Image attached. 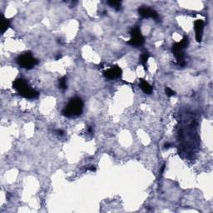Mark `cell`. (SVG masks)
<instances>
[{
    "label": "cell",
    "mask_w": 213,
    "mask_h": 213,
    "mask_svg": "<svg viewBox=\"0 0 213 213\" xmlns=\"http://www.w3.org/2000/svg\"><path fill=\"white\" fill-rule=\"evenodd\" d=\"M1 16H2V34H3L10 27V21L4 18L3 14H1Z\"/></svg>",
    "instance_id": "30bf717a"
},
{
    "label": "cell",
    "mask_w": 213,
    "mask_h": 213,
    "mask_svg": "<svg viewBox=\"0 0 213 213\" xmlns=\"http://www.w3.org/2000/svg\"><path fill=\"white\" fill-rule=\"evenodd\" d=\"M122 71L121 68L116 65L105 71L103 73V75L107 79H115V78H120L122 76Z\"/></svg>",
    "instance_id": "8992f818"
},
{
    "label": "cell",
    "mask_w": 213,
    "mask_h": 213,
    "mask_svg": "<svg viewBox=\"0 0 213 213\" xmlns=\"http://www.w3.org/2000/svg\"><path fill=\"white\" fill-rule=\"evenodd\" d=\"M57 134H58V135H61V136H62V135H63V134H64V133H63V131L60 130V129L57 130Z\"/></svg>",
    "instance_id": "2e32d148"
},
{
    "label": "cell",
    "mask_w": 213,
    "mask_h": 213,
    "mask_svg": "<svg viewBox=\"0 0 213 213\" xmlns=\"http://www.w3.org/2000/svg\"><path fill=\"white\" fill-rule=\"evenodd\" d=\"M164 147H165V148H169L172 147V144H170V143H166V144L164 145Z\"/></svg>",
    "instance_id": "ac0fdd59"
},
{
    "label": "cell",
    "mask_w": 213,
    "mask_h": 213,
    "mask_svg": "<svg viewBox=\"0 0 213 213\" xmlns=\"http://www.w3.org/2000/svg\"><path fill=\"white\" fill-rule=\"evenodd\" d=\"M189 44V40L187 36H185L182 40L179 43H175L174 44L172 45V50L173 54L177 58V63L180 66H185L186 65V62L184 60V52L183 50L187 48Z\"/></svg>",
    "instance_id": "3957f363"
},
{
    "label": "cell",
    "mask_w": 213,
    "mask_h": 213,
    "mask_svg": "<svg viewBox=\"0 0 213 213\" xmlns=\"http://www.w3.org/2000/svg\"><path fill=\"white\" fill-rule=\"evenodd\" d=\"M108 4L113 7L114 8H116V10H119L120 7H121V2L120 1H109Z\"/></svg>",
    "instance_id": "4fadbf2b"
},
{
    "label": "cell",
    "mask_w": 213,
    "mask_h": 213,
    "mask_svg": "<svg viewBox=\"0 0 213 213\" xmlns=\"http://www.w3.org/2000/svg\"><path fill=\"white\" fill-rule=\"evenodd\" d=\"M164 170H165V164H163V165H162V166H161V171H160V173H161V174H162V173H163Z\"/></svg>",
    "instance_id": "e0dca14e"
},
{
    "label": "cell",
    "mask_w": 213,
    "mask_h": 213,
    "mask_svg": "<svg viewBox=\"0 0 213 213\" xmlns=\"http://www.w3.org/2000/svg\"><path fill=\"white\" fill-rule=\"evenodd\" d=\"M165 93H166V96L169 97H173L176 95V93H175L173 90H172V89L170 88H168V87H166V88H165Z\"/></svg>",
    "instance_id": "5bb4252c"
},
{
    "label": "cell",
    "mask_w": 213,
    "mask_h": 213,
    "mask_svg": "<svg viewBox=\"0 0 213 213\" xmlns=\"http://www.w3.org/2000/svg\"><path fill=\"white\" fill-rule=\"evenodd\" d=\"M204 22L202 20H197L194 22V29L196 32V40L197 43H201L202 40L203 30H204Z\"/></svg>",
    "instance_id": "ba28073f"
},
{
    "label": "cell",
    "mask_w": 213,
    "mask_h": 213,
    "mask_svg": "<svg viewBox=\"0 0 213 213\" xmlns=\"http://www.w3.org/2000/svg\"><path fill=\"white\" fill-rule=\"evenodd\" d=\"M140 88L145 93L151 94L152 93V87L144 79H140Z\"/></svg>",
    "instance_id": "9c48e42d"
},
{
    "label": "cell",
    "mask_w": 213,
    "mask_h": 213,
    "mask_svg": "<svg viewBox=\"0 0 213 213\" xmlns=\"http://www.w3.org/2000/svg\"><path fill=\"white\" fill-rule=\"evenodd\" d=\"M149 53L148 52H143V54H142V56H141V62H142V64L143 65V67H144V68L145 69H147V60L148 58H149Z\"/></svg>",
    "instance_id": "8fae6325"
},
{
    "label": "cell",
    "mask_w": 213,
    "mask_h": 213,
    "mask_svg": "<svg viewBox=\"0 0 213 213\" xmlns=\"http://www.w3.org/2000/svg\"><path fill=\"white\" fill-rule=\"evenodd\" d=\"M59 88L62 90H66L68 88V85H67V78L66 77H62L59 79Z\"/></svg>",
    "instance_id": "7c38bea8"
},
{
    "label": "cell",
    "mask_w": 213,
    "mask_h": 213,
    "mask_svg": "<svg viewBox=\"0 0 213 213\" xmlns=\"http://www.w3.org/2000/svg\"><path fill=\"white\" fill-rule=\"evenodd\" d=\"M83 102L82 99L79 97H73L62 109V113L67 117H73L81 115L83 113Z\"/></svg>",
    "instance_id": "7a4b0ae2"
},
{
    "label": "cell",
    "mask_w": 213,
    "mask_h": 213,
    "mask_svg": "<svg viewBox=\"0 0 213 213\" xmlns=\"http://www.w3.org/2000/svg\"><path fill=\"white\" fill-rule=\"evenodd\" d=\"M138 13L143 18H153V19H158V14L156 13V11H155L151 8H147V7L139 8H138Z\"/></svg>",
    "instance_id": "52a82bcc"
},
{
    "label": "cell",
    "mask_w": 213,
    "mask_h": 213,
    "mask_svg": "<svg viewBox=\"0 0 213 213\" xmlns=\"http://www.w3.org/2000/svg\"><path fill=\"white\" fill-rule=\"evenodd\" d=\"M13 88L18 92L19 95L25 98L34 99L39 96V93L36 90L32 89L29 87L28 82L23 78L16 79L13 83Z\"/></svg>",
    "instance_id": "6da1fadb"
},
{
    "label": "cell",
    "mask_w": 213,
    "mask_h": 213,
    "mask_svg": "<svg viewBox=\"0 0 213 213\" xmlns=\"http://www.w3.org/2000/svg\"><path fill=\"white\" fill-rule=\"evenodd\" d=\"M87 171H91V172H95V171H96V167H95V166H89V167H88V168H87Z\"/></svg>",
    "instance_id": "9a60e30c"
},
{
    "label": "cell",
    "mask_w": 213,
    "mask_h": 213,
    "mask_svg": "<svg viewBox=\"0 0 213 213\" xmlns=\"http://www.w3.org/2000/svg\"><path fill=\"white\" fill-rule=\"evenodd\" d=\"M17 62L20 67L26 69H32L39 63V61L33 57L30 52H24L17 57Z\"/></svg>",
    "instance_id": "277c9868"
},
{
    "label": "cell",
    "mask_w": 213,
    "mask_h": 213,
    "mask_svg": "<svg viewBox=\"0 0 213 213\" xmlns=\"http://www.w3.org/2000/svg\"><path fill=\"white\" fill-rule=\"evenodd\" d=\"M131 39L129 41H127V44H129L132 47H141L144 44L145 39L144 37L142 35L140 29L138 27L133 28L130 32Z\"/></svg>",
    "instance_id": "5b68a950"
}]
</instances>
